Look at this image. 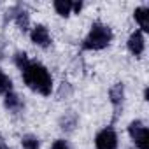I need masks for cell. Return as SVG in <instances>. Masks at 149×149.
Returning a JSON list of instances; mask_svg holds the SVG:
<instances>
[{"mask_svg": "<svg viewBox=\"0 0 149 149\" xmlns=\"http://www.w3.org/2000/svg\"><path fill=\"white\" fill-rule=\"evenodd\" d=\"M21 72H23V81L28 88H32L33 91L44 97L51 95L53 81H51V76L46 67H42L40 63H28Z\"/></svg>", "mask_w": 149, "mask_h": 149, "instance_id": "1", "label": "cell"}, {"mask_svg": "<svg viewBox=\"0 0 149 149\" xmlns=\"http://www.w3.org/2000/svg\"><path fill=\"white\" fill-rule=\"evenodd\" d=\"M112 40V32L109 26L102 25V23H95L88 33V37L84 39L83 47L84 49H104L105 46H109V42Z\"/></svg>", "mask_w": 149, "mask_h": 149, "instance_id": "2", "label": "cell"}, {"mask_svg": "<svg viewBox=\"0 0 149 149\" xmlns=\"http://www.w3.org/2000/svg\"><path fill=\"white\" fill-rule=\"evenodd\" d=\"M128 132H130L132 139L135 140V144L139 146V149H147V139H149L147 126H144L140 121H133L128 126Z\"/></svg>", "mask_w": 149, "mask_h": 149, "instance_id": "3", "label": "cell"}, {"mask_svg": "<svg viewBox=\"0 0 149 149\" xmlns=\"http://www.w3.org/2000/svg\"><path fill=\"white\" fill-rule=\"evenodd\" d=\"M97 149H116L118 147V135L112 128H104L95 139Z\"/></svg>", "mask_w": 149, "mask_h": 149, "instance_id": "4", "label": "cell"}, {"mask_svg": "<svg viewBox=\"0 0 149 149\" xmlns=\"http://www.w3.org/2000/svg\"><path fill=\"white\" fill-rule=\"evenodd\" d=\"M32 42L37 44V46H40V47H47L49 42H51V37H49L47 28L42 26V25L35 26V28L32 30Z\"/></svg>", "mask_w": 149, "mask_h": 149, "instance_id": "5", "label": "cell"}, {"mask_svg": "<svg viewBox=\"0 0 149 149\" xmlns=\"http://www.w3.org/2000/svg\"><path fill=\"white\" fill-rule=\"evenodd\" d=\"M144 37H142V33L140 32H133L132 35H130V39H128V49L135 54V56H140L142 53H144Z\"/></svg>", "mask_w": 149, "mask_h": 149, "instance_id": "6", "label": "cell"}, {"mask_svg": "<svg viewBox=\"0 0 149 149\" xmlns=\"http://www.w3.org/2000/svg\"><path fill=\"white\" fill-rule=\"evenodd\" d=\"M133 16L137 19V23L140 25L142 32H149V9L147 7H139V9H135Z\"/></svg>", "mask_w": 149, "mask_h": 149, "instance_id": "7", "label": "cell"}, {"mask_svg": "<svg viewBox=\"0 0 149 149\" xmlns=\"http://www.w3.org/2000/svg\"><path fill=\"white\" fill-rule=\"evenodd\" d=\"M54 9H56V13L60 16L67 18L70 14V11H72V2H70V0H56V2H54Z\"/></svg>", "mask_w": 149, "mask_h": 149, "instance_id": "8", "label": "cell"}, {"mask_svg": "<svg viewBox=\"0 0 149 149\" xmlns=\"http://www.w3.org/2000/svg\"><path fill=\"white\" fill-rule=\"evenodd\" d=\"M123 93H125L123 84H114V86L111 88V100H112L114 105H118V104L123 100Z\"/></svg>", "mask_w": 149, "mask_h": 149, "instance_id": "9", "label": "cell"}, {"mask_svg": "<svg viewBox=\"0 0 149 149\" xmlns=\"http://www.w3.org/2000/svg\"><path fill=\"white\" fill-rule=\"evenodd\" d=\"M11 91H13V81L6 76L2 70H0V93L7 95V93H11Z\"/></svg>", "mask_w": 149, "mask_h": 149, "instance_id": "10", "label": "cell"}, {"mask_svg": "<svg viewBox=\"0 0 149 149\" xmlns=\"http://www.w3.org/2000/svg\"><path fill=\"white\" fill-rule=\"evenodd\" d=\"M6 107H9V109H19L21 107V102H19L18 95H14L13 91L7 93L6 95Z\"/></svg>", "mask_w": 149, "mask_h": 149, "instance_id": "11", "label": "cell"}, {"mask_svg": "<svg viewBox=\"0 0 149 149\" xmlns=\"http://www.w3.org/2000/svg\"><path fill=\"white\" fill-rule=\"evenodd\" d=\"M16 23H18V26L25 32V30H28V14L23 11V13H19L18 16H16Z\"/></svg>", "mask_w": 149, "mask_h": 149, "instance_id": "12", "label": "cell"}, {"mask_svg": "<svg viewBox=\"0 0 149 149\" xmlns=\"http://www.w3.org/2000/svg\"><path fill=\"white\" fill-rule=\"evenodd\" d=\"M14 61H16V65H18V68H25L30 61H28V56L25 54V53H16V56H14Z\"/></svg>", "mask_w": 149, "mask_h": 149, "instance_id": "13", "label": "cell"}, {"mask_svg": "<svg viewBox=\"0 0 149 149\" xmlns=\"http://www.w3.org/2000/svg\"><path fill=\"white\" fill-rule=\"evenodd\" d=\"M21 142H23V147H25V149H37V147H39V140H37L35 137H32V135L25 137Z\"/></svg>", "mask_w": 149, "mask_h": 149, "instance_id": "14", "label": "cell"}, {"mask_svg": "<svg viewBox=\"0 0 149 149\" xmlns=\"http://www.w3.org/2000/svg\"><path fill=\"white\" fill-rule=\"evenodd\" d=\"M51 149H70V147H68V144L65 140H54V144H53Z\"/></svg>", "mask_w": 149, "mask_h": 149, "instance_id": "15", "label": "cell"}, {"mask_svg": "<svg viewBox=\"0 0 149 149\" xmlns=\"http://www.w3.org/2000/svg\"><path fill=\"white\" fill-rule=\"evenodd\" d=\"M0 149H9V147H7L6 144H2V142H0Z\"/></svg>", "mask_w": 149, "mask_h": 149, "instance_id": "16", "label": "cell"}]
</instances>
